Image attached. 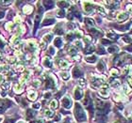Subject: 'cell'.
Returning <instances> with one entry per match:
<instances>
[{
	"label": "cell",
	"mask_w": 132,
	"mask_h": 123,
	"mask_svg": "<svg viewBox=\"0 0 132 123\" xmlns=\"http://www.w3.org/2000/svg\"><path fill=\"white\" fill-rule=\"evenodd\" d=\"M75 117L79 122L86 120V114L79 103H75Z\"/></svg>",
	"instance_id": "obj_1"
},
{
	"label": "cell",
	"mask_w": 132,
	"mask_h": 123,
	"mask_svg": "<svg viewBox=\"0 0 132 123\" xmlns=\"http://www.w3.org/2000/svg\"><path fill=\"white\" fill-rule=\"evenodd\" d=\"M61 104H62V106L64 108L68 109V108L72 106V101H71V99L69 97H64L63 99H62V101H61Z\"/></svg>",
	"instance_id": "obj_2"
},
{
	"label": "cell",
	"mask_w": 132,
	"mask_h": 123,
	"mask_svg": "<svg viewBox=\"0 0 132 123\" xmlns=\"http://www.w3.org/2000/svg\"><path fill=\"white\" fill-rule=\"evenodd\" d=\"M83 96V91L81 90L79 87H76L75 90V98L76 100H80Z\"/></svg>",
	"instance_id": "obj_3"
},
{
	"label": "cell",
	"mask_w": 132,
	"mask_h": 123,
	"mask_svg": "<svg viewBox=\"0 0 132 123\" xmlns=\"http://www.w3.org/2000/svg\"><path fill=\"white\" fill-rule=\"evenodd\" d=\"M13 90H14V92L17 93V94L22 93V92H23V86H22V84H16L15 86H14Z\"/></svg>",
	"instance_id": "obj_4"
},
{
	"label": "cell",
	"mask_w": 132,
	"mask_h": 123,
	"mask_svg": "<svg viewBox=\"0 0 132 123\" xmlns=\"http://www.w3.org/2000/svg\"><path fill=\"white\" fill-rule=\"evenodd\" d=\"M28 99L30 101H35L37 99V93L35 91H32V90L28 91Z\"/></svg>",
	"instance_id": "obj_5"
},
{
	"label": "cell",
	"mask_w": 132,
	"mask_h": 123,
	"mask_svg": "<svg viewBox=\"0 0 132 123\" xmlns=\"http://www.w3.org/2000/svg\"><path fill=\"white\" fill-rule=\"evenodd\" d=\"M43 65L45 67H47V68H51L52 67V61H51V59L49 58V57H45V58L43 59Z\"/></svg>",
	"instance_id": "obj_6"
},
{
	"label": "cell",
	"mask_w": 132,
	"mask_h": 123,
	"mask_svg": "<svg viewBox=\"0 0 132 123\" xmlns=\"http://www.w3.org/2000/svg\"><path fill=\"white\" fill-rule=\"evenodd\" d=\"M32 11H33V8H32L31 6H25L24 9H23L24 13H26V14H30Z\"/></svg>",
	"instance_id": "obj_7"
},
{
	"label": "cell",
	"mask_w": 132,
	"mask_h": 123,
	"mask_svg": "<svg viewBox=\"0 0 132 123\" xmlns=\"http://www.w3.org/2000/svg\"><path fill=\"white\" fill-rule=\"evenodd\" d=\"M58 65H59V67L60 68H62V69H67L68 68V62L67 61H65L63 59H61V60H59V62H58Z\"/></svg>",
	"instance_id": "obj_8"
},
{
	"label": "cell",
	"mask_w": 132,
	"mask_h": 123,
	"mask_svg": "<svg viewBox=\"0 0 132 123\" xmlns=\"http://www.w3.org/2000/svg\"><path fill=\"white\" fill-rule=\"evenodd\" d=\"M54 44H55V46H57L58 48L61 47L62 46V40L60 38H56L54 41Z\"/></svg>",
	"instance_id": "obj_9"
},
{
	"label": "cell",
	"mask_w": 132,
	"mask_h": 123,
	"mask_svg": "<svg viewBox=\"0 0 132 123\" xmlns=\"http://www.w3.org/2000/svg\"><path fill=\"white\" fill-rule=\"evenodd\" d=\"M73 74H74V77H79V76L82 75V72H81V70H79L77 67H75L73 70Z\"/></svg>",
	"instance_id": "obj_10"
},
{
	"label": "cell",
	"mask_w": 132,
	"mask_h": 123,
	"mask_svg": "<svg viewBox=\"0 0 132 123\" xmlns=\"http://www.w3.org/2000/svg\"><path fill=\"white\" fill-rule=\"evenodd\" d=\"M8 107L7 105V102L4 101H0V113H3L6 110V108Z\"/></svg>",
	"instance_id": "obj_11"
},
{
	"label": "cell",
	"mask_w": 132,
	"mask_h": 123,
	"mask_svg": "<svg viewBox=\"0 0 132 123\" xmlns=\"http://www.w3.org/2000/svg\"><path fill=\"white\" fill-rule=\"evenodd\" d=\"M28 47H29V49H30L31 51H35V50L37 49V44L35 43V41H28Z\"/></svg>",
	"instance_id": "obj_12"
},
{
	"label": "cell",
	"mask_w": 132,
	"mask_h": 123,
	"mask_svg": "<svg viewBox=\"0 0 132 123\" xmlns=\"http://www.w3.org/2000/svg\"><path fill=\"white\" fill-rule=\"evenodd\" d=\"M108 94H109V91H108V86H103V88L101 89L100 91V95L103 97H107L108 96Z\"/></svg>",
	"instance_id": "obj_13"
},
{
	"label": "cell",
	"mask_w": 132,
	"mask_h": 123,
	"mask_svg": "<svg viewBox=\"0 0 132 123\" xmlns=\"http://www.w3.org/2000/svg\"><path fill=\"white\" fill-rule=\"evenodd\" d=\"M54 22H55V20H54V19H45V20L43 21V23H42V26L44 27V26H49V25H52V24H54Z\"/></svg>",
	"instance_id": "obj_14"
},
{
	"label": "cell",
	"mask_w": 132,
	"mask_h": 123,
	"mask_svg": "<svg viewBox=\"0 0 132 123\" xmlns=\"http://www.w3.org/2000/svg\"><path fill=\"white\" fill-rule=\"evenodd\" d=\"M52 34H47V35H45L44 37H43V41L44 42H50L51 41V40H52Z\"/></svg>",
	"instance_id": "obj_15"
},
{
	"label": "cell",
	"mask_w": 132,
	"mask_h": 123,
	"mask_svg": "<svg viewBox=\"0 0 132 123\" xmlns=\"http://www.w3.org/2000/svg\"><path fill=\"white\" fill-rule=\"evenodd\" d=\"M35 115H36V112L33 111V110H27V112H26V117L29 118H33Z\"/></svg>",
	"instance_id": "obj_16"
},
{
	"label": "cell",
	"mask_w": 132,
	"mask_h": 123,
	"mask_svg": "<svg viewBox=\"0 0 132 123\" xmlns=\"http://www.w3.org/2000/svg\"><path fill=\"white\" fill-rule=\"evenodd\" d=\"M6 29H8V30H11L13 27H14V24L13 23H11V22H9V23H7L6 24Z\"/></svg>",
	"instance_id": "obj_17"
},
{
	"label": "cell",
	"mask_w": 132,
	"mask_h": 123,
	"mask_svg": "<svg viewBox=\"0 0 132 123\" xmlns=\"http://www.w3.org/2000/svg\"><path fill=\"white\" fill-rule=\"evenodd\" d=\"M127 18V13H121V14H119V16H118V20L119 21H124V20H126Z\"/></svg>",
	"instance_id": "obj_18"
},
{
	"label": "cell",
	"mask_w": 132,
	"mask_h": 123,
	"mask_svg": "<svg viewBox=\"0 0 132 123\" xmlns=\"http://www.w3.org/2000/svg\"><path fill=\"white\" fill-rule=\"evenodd\" d=\"M95 60H96V57H95L94 55H92V56H88V57H86V61L91 62V63L95 62Z\"/></svg>",
	"instance_id": "obj_19"
},
{
	"label": "cell",
	"mask_w": 132,
	"mask_h": 123,
	"mask_svg": "<svg viewBox=\"0 0 132 123\" xmlns=\"http://www.w3.org/2000/svg\"><path fill=\"white\" fill-rule=\"evenodd\" d=\"M29 79V75L27 74V73H24V74L22 75V78H21V82H26V81Z\"/></svg>",
	"instance_id": "obj_20"
},
{
	"label": "cell",
	"mask_w": 132,
	"mask_h": 123,
	"mask_svg": "<svg viewBox=\"0 0 132 123\" xmlns=\"http://www.w3.org/2000/svg\"><path fill=\"white\" fill-rule=\"evenodd\" d=\"M84 10L87 12H90L91 11H93V7L89 4V3H86V5H85V7H84Z\"/></svg>",
	"instance_id": "obj_21"
},
{
	"label": "cell",
	"mask_w": 132,
	"mask_h": 123,
	"mask_svg": "<svg viewBox=\"0 0 132 123\" xmlns=\"http://www.w3.org/2000/svg\"><path fill=\"white\" fill-rule=\"evenodd\" d=\"M50 106H51V108H54V109L58 108V101L57 100H53L51 104H50Z\"/></svg>",
	"instance_id": "obj_22"
},
{
	"label": "cell",
	"mask_w": 132,
	"mask_h": 123,
	"mask_svg": "<svg viewBox=\"0 0 132 123\" xmlns=\"http://www.w3.org/2000/svg\"><path fill=\"white\" fill-rule=\"evenodd\" d=\"M43 4L47 6V7H46V9H50V8H52L54 2H52V1H44V2H43Z\"/></svg>",
	"instance_id": "obj_23"
},
{
	"label": "cell",
	"mask_w": 132,
	"mask_h": 123,
	"mask_svg": "<svg viewBox=\"0 0 132 123\" xmlns=\"http://www.w3.org/2000/svg\"><path fill=\"white\" fill-rule=\"evenodd\" d=\"M44 114H45V116H46V117H48V118H51L53 115H54V112H53V111H51V110H45Z\"/></svg>",
	"instance_id": "obj_24"
},
{
	"label": "cell",
	"mask_w": 132,
	"mask_h": 123,
	"mask_svg": "<svg viewBox=\"0 0 132 123\" xmlns=\"http://www.w3.org/2000/svg\"><path fill=\"white\" fill-rule=\"evenodd\" d=\"M117 50H118V48H117L116 46H111V47H110V48L108 49V51L110 53H113V51H117Z\"/></svg>",
	"instance_id": "obj_25"
},
{
	"label": "cell",
	"mask_w": 132,
	"mask_h": 123,
	"mask_svg": "<svg viewBox=\"0 0 132 123\" xmlns=\"http://www.w3.org/2000/svg\"><path fill=\"white\" fill-rule=\"evenodd\" d=\"M93 51H94V47H93V46H89L88 48L85 50V53H86V54H89V53H92Z\"/></svg>",
	"instance_id": "obj_26"
},
{
	"label": "cell",
	"mask_w": 132,
	"mask_h": 123,
	"mask_svg": "<svg viewBox=\"0 0 132 123\" xmlns=\"http://www.w3.org/2000/svg\"><path fill=\"white\" fill-rule=\"evenodd\" d=\"M69 54L72 55H76V50H75V48H70V50H69Z\"/></svg>",
	"instance_id": "obj_27"
},
{
	"label": "cell",
	"mask_w": 132,
	"mask_h": 123,
	"mask_svg": "<svg viewBox=\"0 0 132 123\" xmlns=\"http://www.w3.org/2000/svg\"><path fill=\"white\" fill-rule=\"evenodd\" d=\"M61 77L66 80V79H68L69 78V75H68V73H61Z\"/></svg>",
	"instance_id": "obj_28"
},
{
	"label": "cell",
	"mask_w": 132,
	"mask_h": 123,
	"mask_svg": "<svg viewBox=\"0 0 132 123\" xmlns=\"http://www.w3.org/2000/svg\"><path fill=\"white\" fill-rule=\"evenodd\" d=\"M33 85H34V86H39L40 85H41V82L39 80L37 81H34V83H33Z\"/></svg>",
	"instance_id": "obj_29"
},
{
	"label": "cell",
	"mask_w": 132,
	"mask_h": 123,
	"mask_svg": "<svg viewBox=\"0 0 132 123\" xmlns=\"http://www.w3.org/2000/svg\"><path fill=\"white\" fill-rule=\"evenodd\" d=\"M98 70H104V68H103V62H100V63L98 64Z\"/></svg>",
	"instance_id": "obj_30"
},
{
	"label": "cell",
	"mask_w": 132,
	"mask_h": 123,
	"mask_svg": "<svg viewBox=\"0 0 132 123\" xmlns=\"http://www.w3.org/2000/svg\"><path fill=\"white\" fill-rule=\"evenodd\" d=\"M58 16L59 17H63L64 16V11H59L58 12Z\"/></svg>",
	"instance_id": "obj_31"
},
{
	"label": "cell",
	"mask_w": 132,
	"mask_h": 123,
	"mask_svg": "<svg viewBox=\"0 0 132 123\" xmlns=\"http://www.w3.org/2000/svg\"><path fill=\"white\" fill-rule=\"evenodd\" d=\"M118 73H119V71L117 70H111V74L112 75H118Z\"/></svg>",
	"instance_id": "obj_32"
},
{
	"label": "cell",
	"mask_w": 132,
	"mask_h": 123,
	"mask_svg": "<svg viewBox=\"0 0 132 123\" xmlns=\"http://www.w3.org/2000/svg\"><path fill=\"white\" fill-rule=\"evenodd\" d=\"M50 96H51V93H50V92H46V93L44 94V98H45V99H49Z\"/></svg>",
	"instance_id": "obj_33"
},
{
	"label": "cell",
	"mask_w": 132,
	"mask_h": 123,
	"mask_svg": "<svg viewBox=\"0 0 132 123\" xmlns=\"http://www.w3.org/2000/svg\"><path fill=\"white\" fill-rule=\"evenodd\" d=\"M86 21H87V24H88V25L94 26V23H93V21H92V20H90V19H86Z\"/></svg>",
	"instance_id": "obj_34"
},
{
	"label": "cell",
	"mask_w": 132,
	"mask_h": 123,
	"mask_svg": "<svg viewBox=\"0 0 132 123\" xmlns=\"http://www.w3.org/2000/svg\"><path fill=\"white\" fill-rule=\"evenodd\" d=\"M49 53L51 54V55H54V54H55V50H54L53 47H50V48H49Z\"/></svg>",
	"instance_id": "obj_35"
},
{
	"label": "cell",
	"mask_w": 132,
	"mask_h": 123,
	"mask_svg": "<svg viewBox=\"0 0 132 123\" xmlns=\"http://www.w3.org/2000/svg\"><path fill=\"white\" fill-rule=\"evenodd\" d=\"M14 121H15L14 119H7V120H6L4 123H13Z\"/></svg>",
	"instance_id": "obj_36"
},
{
	"label": "cell",
	"mask_w": 132,
	"mask_h": 123,
	"mask_svg": "<svg viewBox=\"0 0 132 123\" xmlns=\"http://www.w3.org/2000/svg\"><path fill=\"white\" fill-rule=\"evenodd\" d=\"M33 108L39 109V108H40V103H35V104H33Z\"/></svg>",
	"instance_id": "obj_37"
},
{
	"label": "cell",
	"mask_w": 132,
	"mask_h": 123,
	"mask_svg": "<svg viewBox=\"0 0 132 123\" xmlns=\"http://www.w3.org/2000/svg\"><path fill=\"white\" fill-rule=\"evenodd\" d=\"M4 82V76L2 74H0V84H2Z\"/></svg>",
	"instance_id": "obj_38"
},
{
	"label": "cell",
	"mask_w": 132,
	"mask_h": 123,
	"mask_svg": "<svg viewBox=\"0 0 132 123\" xmlns=\"http://www.w3.org/2000/svg\"><path fill=\"white\" fill-rule=\"evenodd\" d=\"M34 123H44V121H43L42 119H38V120H36Z\"/></svg>",
	"instance_id": "obj_39"
},
{
	"label": "cell",
	"mask_w": 132,
	"mask_h": 123,
	"mask_svg": "<svg viewBox=\"0 0 132 123\" xmlns=\"http://www.w3.org/2000/svg\"><path fill=\"white\" fill-rule=\"evenodd\" d=\"M5 16V14H4V12H2V11H0V19H2L3 17Z\"/></svg>",
	"instance_id": "obj_40"
},
{
	"label": "cell",
	"mask_w": 132,
	"mask_h": 123,
	"mask_svg": "<svg viewBox=\"0 0 132 123\" xmlns=\"http://www.w3.org/2000/svg\"><path fill=\"white\" fill-rule=\"evenodd\" d=\"M14 20H15L17 23H20V22H21V20H20V18H19V17H15V18H14Z\"/></svg>",
	"instance_id": "obj_41"
},
{
	"label": "cell",
	"mask_w": 132,
	"mask_h": 123,
	"mask_svg": "<svg viewBox=\"0 0 132 123\" xmlns=\"http://www.w3.org/2000/svg\"><path fill=\"white\" fill-rule=\"evenodd\" d=\"M2 46H3V44H2V41H0V47H2Z\"/></svg>",
	"instance_id": "obj_42"
},
{
	"label": "cell",
	"mask_w": 132,
	"mask_h": 123,
	"mask_svg": "<svg viewBox=\"0 0 132 123\" xmlns=\"http://www.w3.org/2000/svg\"><path fill=\"white\" fill-rule=\"evenodd\" d=\"M64 123H68V122H67V120H66V121H65V122H64Z\"/></svg>",
	"instance_id": "obj_43"
},
{
	"label": "cell",
	"mask_w": 132,
	"mask_h": 123,
	"mask_svg": "<svg viewBox=\"0 0 132 123\" xmlns=\"http://www.w3.org/2000/svg\"><path fill=\"white\" fill-rule=\"evenodd\" d=\"M0 120H1V118H0Z\"/></svg>",
	"instance_id": "obj_44"
}]
</instances>
